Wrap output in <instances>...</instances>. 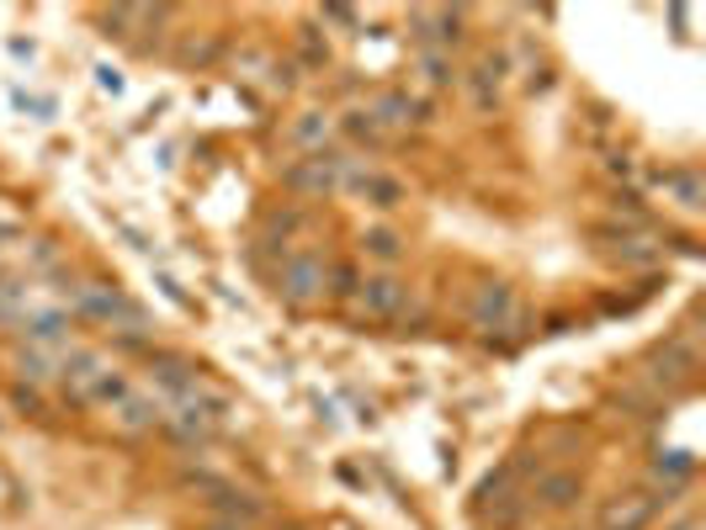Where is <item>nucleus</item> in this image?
<instances>
[{
  "instance_id": "25",
  "label": "nucleus",
  "mask_w": 706,
  "mask_h": 530,
  "mask_svg": "<svg viewBox=\"0 0 706 530\" xmlns=\"http://www.w3.org/2000/svg\"><path fill=\"white\" fill-rule=\"evenodd\" d=\"M219 53H223V38H186L175 59H181L186 70H208V64H213Z\"/></svg>"
},
{
  "instance_id": "36",
  "label": "nucleus",
  "mask_w": 706,
  "mask_h": 530,
  "mask_svg": "<svg viewBox=\"0 0 706 530\" xmlns=\"http://www.w3.org/2000/svg\"><path fill=\"white\" fill-rule=\"evenodd\" d=\"M297 530H303V526H297Z\"/></svg>"
},
{
  "instance_id": "18",
  "label": "nucleus",
  "mask_w": 706,
  "mask_h": 530,
  "mask_svg": "<svg viewBox=\"0 0 706 530\" xmlns=\"http://www.w3.org/2000/svg\"><path fill=\"white\" fill-rule=\"evenodd\" d=\"M478 514H484L494 530H515L532 514V493H494L488 504H478Z\"/></svg>"
},
{
  "instance_id": "16",
  "label": "nucleus",
  "mask_w": 706,
  "mask_h": 530,
  "mask_svg": "<svg viewBox=\"0 0 706 530\" xmlns=\"http://www.w3.org/2000/svg\"><path fill=\"white\" fill-rule=\"evenodd\" d=\"M112 419H118V430H128V435H144V430H160L165 425V404L160 398H122L118 409H112Z\"/></svg>"
},
{
  "instance_id": "11",
  "label": "nucleus",
  "mask_w": 706,
  "mask_h": 530,
  "mask_svg": "<svg viewBox=\"0 0 706 530\" xmlns=\"http://www.w3.org/2000/svg\"><path fill=\"white\" fill-rule=\"evenodd\" d=\"M579 499H585V478L579 472H542L532 488V509H553V514L574 509Z\"/></svg>"
},
{
  "instance_id": "27",
  "label": "nucleus",
  "mask_w": 706,
  "mask_h": 530,
  "mask_svg": "<svg viewBox=\"0 0 706 530\" xmlns=\"http://www.w3.org/2000/svg\"><path fill=\"white\" fill-rule=\"evenodd\" d=\"M341 128H345V139H356V144H383V128H377V118L366 106L362 112H345Z\"/></svg>"
},
{
  "instance_id": "10",
  "label": "nucleus",
  "mask_w": 706,
  "mask_h": 530,
  "mask_svg": "<svg viewBox=\"0 0 706 530\" xmlns=\"http://www.w3.org/2000/svg\"><path fill=\"white\" fill-rule=\"evenodd\" d=\"M658 192H669L675 202H680L685 213H702L706 207V181H702V170L696 165H669V170H654L648 175Z\"/></svg>"
},
{
  "instance_id": "7",
  "label": "nucleus",
  "mask_w": 706,
  "mask_h": 530,
  "mask_svg": "<svg viewBox=\"0 0 706 530\" xmlns=\"http://www.w3.org/2000/svg\"><path fill=\"white\" fill-rule=\"evenodd\" d=\"M366 112L377 118V128H425V122H436V106L425 96H410V91H377Z\"/></svg>"
},
{
  "instance_id": "14",
  "label": "nucleus",
  "mask_w": 706,
  "mask_h": 530,
  "mask_svg": "<svg viewBox=\"0 0 706 530\" xmlns=\"http://www.w3.org/2000/svg\"><path fill=\"white\" fill-rule=\"evenodd\" d=\"M208 504H213V514L240 520V526H250V530H255V520H266V499H261V493H250V488H234V482H223Z\"/></svg>"
},
{
  "instance_id": "35",
  "label": "nucleus",
  "mask_w": 706,
  "mask_h": 530,
  "mask_svg": "<svg viewBox=\"0 0 706 530\" xmlns=\"http://www.w3.org/2000/svg\"><path fill=\"white\" fill-rule=\"evenodd\" d=\"M669 530H702V520H696V514H685V520H675Z\"/></svg>"
},
{
  "instance_id": "4",
  "label": "nucleus",
  "mask_w": 706,
  "mask_h": 530,
  "mask_svg": "<svg viewBox=\"0 0 706 530\" xmlns=\"http://www.w3.org/2000/svg\"><path fill=\"white\" fill-rule=\"evenodd\" d=\"M467 318H473L478 329H515V335H526V314H521V303H515L511 282H484V287L467 297Z\"/></svg>"
},
{
  "instance_id": "20",
  "label": "nucleus",
  "mask_w": 706,
  "mask_h": 530,
  "mask_svg": "<svg viewBox=\"0 0 706 530\" xmlns=\"http://www.w3.org/2000/svg\"><path fill=\"white\" fill-rule=\"evenodd\" d=\"M330 133H335V118H324V112H303V118L293 122V144L309 149V154H319Z\"/></svg>"
},
{
  "instance_id": "23",
  "label": "nucleus",
  "mask_w": 706,
  "mask_h": 530,
  "mask_svg": "<svg viewBox=\"0 0 706 530\" xmlns=\"http://www.w3.org/2000/svg\"><path fill=\"white\" fill-rule=\"evenodd\" d=\"M309 228V213H297V207H271L266 213V244H288L293 234H303Z\"/></svg>"
},
{
  "instance_id": "31",
  "label": "nucleus",
  "mask_w": 706,
  "mask_h": 530,
  "mask_svg": "<svg viewBox=\"0 0 706 530\" xmlns=\"http://www.w3.org/2000/svg\"><path fill=\"white\" fill-rule=\"evenodd\" d=\"M324 22H341V27H351V22H356V11H351V6H324Z\"/></svg>"
},
{
  "instance_id": "1",
  "label": "nucleus",
  "mask_w": 706,
  "mask_h": 530,
  "mask_svg": "<svg viewBox=\"0 0 706 530\" xmlns=\"http://www.w3.org/2000/svg\"><path fill=\"white\" fill-rule=\"evenodd\" d=\"M74 314L70 318H91V324H112V329H128V335H144V308L128 303L118 287H74Z\"/></svg>"
},
{
  "instance_id": "5",
  "label": "nucleus",
  "mask_w": 706,
  "mask_h": 530,
  "mask_svg": "<svg viewBox=\"0 0 706 530\" xmlns=\"http://www.w3.org/2000/svg\"><path fill=\"white\" fill-rule=\"evenodd\" d=\"M276 297L293 303V308H309L324 297V261L319 255H288L276 265Z\"/></svg>"
},
{
  "instance_id": "21",
  "label": "nucleus",
  "mask_w": 706,
  "mask_h": 530,
  "mask_svg": "<svg viewBox=\"0 0 706 530\" xmlns=\"http://www.w3.org/2000/svg\"><path fill=\"white\" fill-rule=\"evenodd\" d=\"M356 287H362V271H356L351 261H330V265H324V297L345 303V297H356Z\"/></svg>"
},
{
  "instance_id": "12",
  "label": "nucleus",
  "mask_w": 706,
  "mask_h": 530,
  "mask_svg": "<svg viewBox=\"0 0 706 530\" xmlns=\"http://www.w3.org/2000/svg\"><path fill=\"white\" fill-rule=\"evenodd\" d=\"M505 70H511V59H505V53H484V59L473 64V74H467V91H473V106H478V112H494V106H500Z\"/></svg>"
},
{
  "instance_id": "17",
  "label": "nucleus",
  "mask_w": 706,
  "mask_h": 530,
  "mask_svg": "<svg viewBox=\"0 0 706 530\" xmlns=\"http://www.w3.org/2000/svg\"><path fill=\"white\" fill-rule=\"evenodd\" d=\"M74 329V318L64 308H43V314H22V335L32 345H64Z\"/></svg>"
},
{
  "instance_id": "26",
  "label": "nucleus",
  "mask_w": 706,
  "mask_h": 530,
  "mask_svg": "<svg viewBox=\"0 0 706 530\" xmlns=\"http://www.w3.org/2000/svg\"><path fill=\"white\" fill-rule=\"evenodd\" d=\"M297 59H303L309 70H324V64H330V43L319 38V27H297Z\"/></svg>"
},
{
  "instance_id": "2",
  "label": "nucleus",
  "mask_w": 706,
  "mask_h": 530,
  "mask_svg": "<svg viewBox=\"0 0 706 530\" xmlns=\"http://www.w3.org/2000/svg\"><path fill=\"white\" fill-rule=\"evenodd\" d=\"M648 371H643V383L654 387H690L696 383V371H702V356H696V345H690V335H669L658 339L654 350H648Z\"/></svg>"
},
{
  "instance_id": "15",
  "label": "nucleus",
  "mask_w": 706,
  "mask_h": 530,
  "mask_svg": "<svg viewBox=\"0 0 706 530\" xmlns=\"http://www.w3.org/2000/svg\"><path fill=\"white\" fill-rule=\"evenodd\" d=\"M658 514V504L648 493H627V499H611L601 509V530H643Z\"/></svg>"
},
{
  "instance_id": "8",
  "label": "nucleus",
  "mask_w": 706,
  "mask_h": 530,
  "mask_svg": "<svg viewBox=\"0 0 706 530\" xmlns=\"http://www.w3.org/2000/svg\"><path fill=\"white\" fill-rule=\"evenodd\" d=\"M345 186L356 196H366L372 207H383V213H393V207H404L410 202V192H404V181L399 175H383V170H372V165H345Z\"/></svg>"
},
{
  "instance_id": "33",
  "label": "nucleus",
  "mask_w": 706,
  "mask_h": 530,
  "mask_svg": "<svg viewBox=\"0 0 706 530\" xmlns=\"http://www.w3.org/2000/svg\"><path fill=\"white\" fill-rule=\"evenodd\" d=\"M606 170H611V175H633V154H611V160H606Z\"/></svg>"
},
{
  "instance_id": "30",
  "label": "nucleus",
  "mask_w": 706,
  "mask_h": 530,
  "mask_svg": "<svg viewBox=\"0 0 706 530\" xmlns=\"http://www.w3.org/2000/svg\"><path fill=\"white\" fill-rule=\"evenodd\" d=\"M53 371H49V361L38 356V350H22V383H49Z\"/></svg>"
},
{
  "instance_id": "9",
  "label": "nucleus",
  "mask_w": 706,
  "mask_h": 530,
  "mask_svg": "<svg viewBox=\"0 0 706 530\" xmlns=\"http://www.w3.org/2000/svg\"><path fill=\"white\" fill-rule=\"evenodd\" d=\"M410 27H414V38L425 43V53H441V49H452V43H463L467 17L463 11H410Z\"/></svg>"
},
{
  "instance_id": "19",
  "label": "nucleus",
  "mask_w": 706,
  "mask_h": 530,
  "mask_svg": "<svg viewBox=\"0 0 706 530\" xmlns=\"http://www.w3.org/2000/svg\"><path fill=\"white\" fill-rule=\"evenodd\" d=\"M362 255L366 261H377V265H399L404 261V234H399V228H366Z\"/></svg>"
},
{
  "instance_id": "3",
  "label": "nucleus",
  "mask_w": 706,
  "mask_h": 530,
  "mask_svg": "<svg viewBox=\"0 0 706 530\" xmlns=\"http://www.w3.org/2000/svg\"><path fill=\"white\" fill-rule=\"evenodd\" d=\"M345 165H351V154L319 149V154H303V160H293V165L282 170V186L303 192V196H335L345 186Z\"/></svg>"
},
{
  "instance_id": "34",
  "label": "nucleus",
  "mask_w": 706,
  "mask_h": 530,
  "mask_svg": "<svg viewBox=\"0 0 706 530\" xmlns=\"http://www.w3.org/2000/svg\"><path fill=\"white\" fill-rule=\"evenodd\" d=\"M196 530H250V526H240V520H223V514H208Z\"/></svg>"
},
{
  "instance_id": "13",
  "label": "nucleus",
  "mask_w": 706,
  "mask_h": 530,
  "mask_svg": "<svg viewBox=\"0 0 706 530\" xmlns=\"http://www.w3.org/2000/svg\"><path fill=\"white\" fill-rule=\"evenodd\" d=\"M149 371H154V383L165 387L171 398H186V393L202 383V371H196L186 356H171V350H149Z\"/></svg>"
},
{
  "instance_id": "22",
  "label": "nucleus",
  "mask_w": 706,
  "mask_h": 530,
  "mask_svg": "<svg viewBox=\"0 0 706 530\" xmlns=\"http://www.w3.org/2000/svg\"><path fill=\"white\" fill-rule=\"evenodd\" d=\"M128 393H133V387H128V377L107 366V371H101L97 383L85 387V398H80V404H107V409H118V404H122V398H128Z\"/></svg>"
},
{
  "instance_id": "24",
  "label": "nucleus",
  "mask_w": 706,
  "mask_h": 530,
  "mask_svg": "<svg viewBox=\"0 0 706 530\" xmlns=\"http://www.w3.org/2000/svg\"><path fill=\"white\" fill-rule=\"evenodd\" d=\"M420 74H425V85L431 91H452L463 74H457V64L446 59V53H420Z\"/></svg>"
},
{
  "instance_id": "32",
  "label": "nucleus",
  "mask_w": 706,
  "mask_h": 530,
  "mask_svg": "<svg viewBox=\"0 0 706 530\" xmlns=\"http://www.w3.org/2000/svg\"><path fill=\"white\" fill-rule=\"evenodd\" d=\"M17 409H27L32 419H38V414H43V404H38V393H27V387H17Z\"/></svg>"
},
{
  "instance_id": "29",
  "label": "nucleus",
  "mask_w": 706,
  "mask_h": 530,
  "mask_svg": "<svg viewBox=\"0 0 706 530\" xmlns=\"http://www.w3.org/2000/svg\"><path fill=\"white\" fill-rule=\"evenodd\" d=\"M27 297V282H17V276H0V318L17 314V303Z\"/></svg>"
},
{
  "instance_id": "28",
  "label": "nucleus",
  "mask_w": 706,
  "mask_h": 530,
  "mask_svg": "<svg viewBox=\"0 0 706 530\" xmlns=\"http://www.w3.org/2000/svg\"><path fill=\"white\" fill-rule=\"evenodd\" d=\"M690 472H696V457H690V451H658L654 478H675V482H685Z\"/></svg>"
},
{
  "instance_id": "6",
  "label": "nucleus",
  "mask_w": 706,
  "mask_h": 530,
  "mask_svg": "<svg viewBox=\"0 0 706 530\" xmlns=\"http://www.w3.org/2000/svg\"><path fill=\"white\" fill-rule=\"evenodd\" d=\"M356 308L377 324H393V318L410 308V282H399L393 271H377V276H362L356 287Z\"/></svg>"
}]
</instances>
